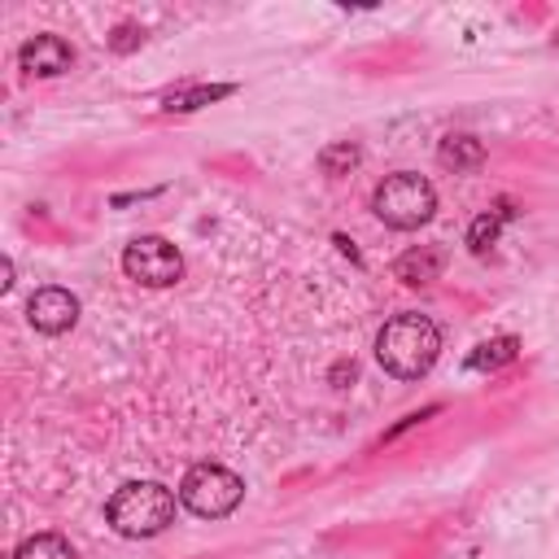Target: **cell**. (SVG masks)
I'll list each match as a JSON object with an SVG mask.
<instances>
[{
    "mask_svg": "<svg viewBox=\"0 0 559 559\" xmlns=\"http://www.w3.org/2000/svg\"><path fill=\"white\" fill-rule=\"evenodd\" d=\"M441 354V328L428 319V314H393L380 336H376V362L393 376V380H419L432 371Z\"/></svg>",
    "mask_w": 559,
    "mask_h": 559,
    "instance_id": "6da1fadb",
    "label": "cell"
},
{
    "mask_svg": "<svg viewBox=\"0 0 559 559\" xmlns=\"http://www.w3.org/2000/svg\"><path fill=\"white\" fill-rule=\"evenodd\" d=\"M179 493L166 489L162 480H127L109 493L105 520L118 537H157L175 524Z\"/></svg>",
    "mask_w": 559,
    "mask_h": 559,
    "instance_id": "7a4b0ae2",
    "label": "cell"
},
{
    "mask_svg": "<svg viewBox=\"0 0 559 559\" xmlns=\"http://www.w3.org/2000/svg\"><path fill=\"white\" fill-rule=\"evenodd\" d=\"M371 210H376V218L384 227L411 231V227H424L437 214V188L415 170H397V175H384L376 183Z\"/></svg>",
    "mask_w": 559,
    "mask_h": 559,
    "instance_id": "3957f363",
    "label": "cell"
},
{
    "mask_svg": "<svg viewBox=\"0 0 559 559\" xmlns=\"http://www.w3.org/2000/svg\"><path fill=\"white\" fill-rule=\"evenodd\" d=\"M245 480L223 463H192L179 480V507H188L201 520H223L240 507Z\"/></svg>",
    "mask_w": 559,
    "mask_h": 559,
    "instance_id": "277c9868",
    "label": "cell"
},
{
    "mask_svg": "<svg viewBox=\"0 0 559 559\" xmlns=\"http://www.w3.org/2000/svg\"><path fill=\"white\" fill-rule=\"evenodd\" d=\"M122 271L144 288H170L183 275V253L166 236H135L122 249Z\"/></svg>",
    "mask_w": 559,
    "mask_h": 559,
    "instance_id": "5b68a950",
    "label": "cell"
},
{
    "mask_svg": "<svg viewBox=\"0 0 559 559\" xmlns=\"http://www.w3.org/2000/svg\"><path fill=\"white\" fill-rule=\"evenodd\" d=\"M26 319H31L35 332L61 336V332H70V328L79 323V297H74L70 288H61V284H44V288H35V297L26 301Z\"/></svg>",
    "mask_w": 559,
    "mask_h": 559,
    "instance_id": "8992f818",
    "label": "cell"
},
{
    "mask_svg": "<svg viewBox=\"0 0 559 559\" xmlns=\"http://www.w3.org/2000/svg\"><path fill=\"white\" fill-rule=\"evenodd\" d=\"M17 66L26 74H39V79H57L74 66V48L61 39V35H35L17 48Z\"/></svg>",
    "mask_w": 559,
    "mask_h": 559,
    "instance_id": "52a82bcc",
    "label": "cell"
},
{
    "mask_svg": "<svg viewBox=\"0 0 559 559\" xmlns=\"http://www.w3.org/2000/svg\"><path fill=\"white\" fill-rule=\"evenodd\" d=\"M445 271V253L437 245H419V249H406L397 262H393V280L411 284V288H424L432 280H441Z\"/></svg>",
    "mask_w": 559,
    "mask_h": 559,
    "instance_id": "ba28073f",
    "label": "cell"
},
{
    "mask_svg": "<svg viewBox=\"0 0 559 559\" xmlns=\"http://www.w3.org/2000/svg\"><path fill=\"white\" fill-rule=\"evenodd\" d=\"M231 92H236V83H179L162 96V109L166 114H197L214 100H227Z\"/></svg>",
    "mask_w": 559,
    "mask_h": 559,
    "instance_id": "9c48e42d",
    "label": "cell"
},
{
    "mask_svg": "<svg viewBox=\"0 0 559 559\" xmlns=\"http://www.w3.org/2000/svg\"><path fill=\"white\" fill-rule=\"evenodd\" d=\"M511 214H515L511 201H498L489 214H480V218L467 227V249H472V253H489V249L498 245V236H502V223H511Z\"/></svg>",
    "mask_w": 559,
    "mask_h": 559,
    "instance_id": "30bf717a",
    "label": "cell"
},
{
    "mask_svg": "<svg viewBox=\"0 0 559 559\" xmlns=\"http://www.w3.org/2000/svg\"><path fill=\"white\" fill-rule=\"evenodd\" d=\"M515 354H520V341H515V336H489V341H480V345L463 358V367H467V371H498V367L515 362Z\"/></svg>",
    "mask_w": 559,
    "mask_h": 559,
    "instance_id": "8fae6325",
    "label": "cell"
},
{
    "mask_svg": "<svg viewBox=\"0 0 559 559\" xmlns=\"http://www.w3.org/2000/svg\"><path fill=\"white\" fill-rule=\"evenodd\" d=\"M437 162L450 170H476L485 162V144L476 135H445L437 144Z\"/></svg>",
    "mask_w": 559,
    "mask_h": 559,
    "instance_id": "7c38bea8",
    "label": "cell"
},
{
    "mask_svg": "<svg viewBox=\"0 0 559 559\" xmlns=\"http://www.w3.org/2000/svg\"><path fill=\"white\" fill-rule=\"evenodd\" d=\"M13 559H79V555L61 533H35L13 550Z\"/></svg>",
    "mask_w": 559,
    "mask_h": 559,
    "instance_id": "4fadbf2b",
    "label": "cell"
},
{
    "mask_svg": "<svg viewBox=\"0 0 559 559\" xmlns=\"http://www.w3.org/2000/svg\"><path fill=\"white\" fill-rule=\"evenodd\" d=\"M358 162H362V148H358L354 140H336V144L319 148V170H323V175H332V179L349 175Z\"/></svg>",
    "mask_w": 559,
    "mask_h": 559,
    "instance_id": "5bb4252c",
    "label": "cell"
},
{
    "mask_svg": "<svg viewBox=\"0 0 559 559\" xmlns=\"http://www.w3.org/2000/svg\"><path fill=\"white\" fill-rule=\"evenodd\" d=\"M144 44V26H135V22H122V26H114V35H109V48L114 52H135Z\"/></svg>",
    "mask_w": 559,
    "mask_h": 559,
    "instance_id": "9a60e30c",
    "label": "cell"
},
{
    "mask_svg": "<svg viewBox=\"0 0 559 559\" xmlns=\"http://www.w3.org/2000/svg\"><path fill=\"white\" fill-rule=\"evenodd\" d=\"M9 288H13V258L0 262V293H9Z\"/></svg>",
    "mask_w": 559,
    "mask_h": 559,
    "instance_id": "2e32d148",
    "label": "cell"
},
{
    "mask_svg": "<svg viewBox=\"0 0 559 559\" xmlns=\"http://www.w3.org/2000/svg\"><path fill=\"white\" fill-rule=\"evenodd\" d=\"M555 44H559V35H555Z\"/></svg>",
    "mask_w": 559,
    "mask_h": 559,
    "instance_id": "e0dca14e",
    "label": "cell"
}]
</instances>
